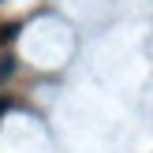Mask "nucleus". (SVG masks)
Here are the masks:
<instances>
[{"instance_id":"nucleus-1","label":"nucleus","mask_w":153,"mask_h":153,"mask_svg":"<svg viewBox=\"0 0 153 153\" xmlns=\"http://www.w3.org/2000/svg\"><path fill=\"white\" fill-rule=\"evenodd\" d=\"M11 71H15V60H11V56H0V82L11 79Z\"/></svg>"},{"instance_id":"nucleus-2","label":"nucleus","mask_w":153,"mask_h":153,"mask_svg":"<svg viewBox=\"0 0 153 153\" xmlns=\"http://www.w3.org/2000/svg\"><path fill=\"white\" fill-rule=\"evenodd\" d=\"M4 108H7V101H0V112H4Z\"/></svg>"}]
</instances>
